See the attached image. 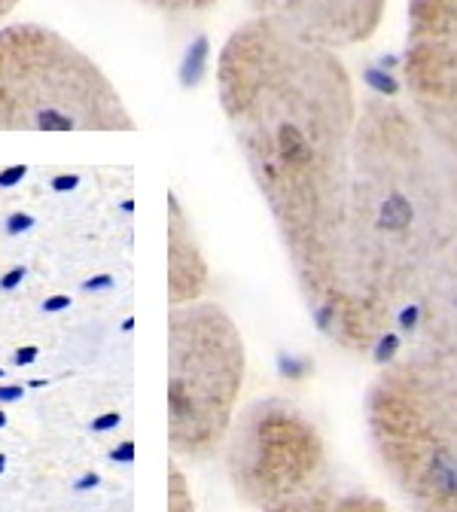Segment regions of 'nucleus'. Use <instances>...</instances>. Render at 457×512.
I'll return each mask as SVG.
<instances>
[{"label":"nucleus","mask_w":457,"mask_h":512,"mask_svg":"<svg viewBox=\"0 0 457 512\" xmlns=\"http://www.w3.org/2000/svg\"><path fill=\"white\" fill-rule=\"evenodd\" d=\"M22 397V388H0V403H13Z\"/></svg>","instance_id":"obj_19"},{"label":"nucleus","mask_w":457,"mask_h":512,"mask_svg":"<svg viewBox=\"0 0 457 512\" xmlns=\"http://www.w3.org/2000/svg\"><path fill=\"white\" fill-rule=\"evenodd\" d=\"M400 74L406 104L457 186V40L406 43Z\"/></svg>","instance_id":"obj_7"},{"label":"nucleus","mask_w":457,"mask_h":512,"mask_svg":"<svg viewBox=\"0 0 457 512\" xmlns=\"http://www.w3.org/2000/svg\"><path fill=\"white\" fill-rule=\"evenodd\" d=\"M119 421H122V418H119L116 412H107V415H101V418H95V421H92V430H95V433H104V430L119 427Z\"/></svg>","instance_id":"obj_15"},{"label":"nucleus","mask_w":457,"mask_h":512,"mask_svg":"<svg viewBox=\"0 0 457 512\" xmlns=\"http://www.w3.org/2000/svg\"><path fill=\"white\" fill-rule=\"evenodd\" d=\"M101 64L34 22L0 28V132H135Z\"/></svg>","instance_id":"obj_4"},{"label":"nucleus","mask_w":457,"mask_h":512,"mask_svg":"<svg viewBox=\"0 0 457 512\" xmlns=\"http://www.w3.org/2000/svg\"><path fill=\"white\" fill-rule=\"evenodd\" d=\"M4 424H7V415H4V412H0V427H4Z\"/></svg>","instance_id":"obj_23"},{"label":"nucleus","mask_w":457,"mask_h":512,"mask_svg":"<svg viewBox=\"0 0 457 512\" xmlns=\"http://www.w3.org/2000/svg\"><path fill=\"white\" fill-rule=\"evenodd\" d=\"M34 360H37V348H22V351L16 354V363H19V366L34 363Z\"/></svg>","instance_id":"obj_17"},{"label":"nucleus","mask_w":457,"mask_h":512,"mask_svg":"<svg viewBox=\"0 0 457 512\" xmlns=\"http://www.w3.org/2000/svg\"><path fill=\"white\" fill-rule=\"evenodd\" d=\"M64 305H68V299H64V296H55V299L46 302L43 308H46V311H58V308H64Z\"/></svg>","instance_id":"obj_21"},{"label":"nucleus","mask_w":457,"mask_h":512,"mask_svg":"<svg viewBox=\"0 0 457 512\" xmlns=\"http://www.w3.org/2000/svg\"><path fill=\"white\" fill-rule=\"evenodd\" d=\"M4 464H7V458H4V455H0V473H4Z\"/></svg>","instance_id":"obj_22"},{"label":"nucleus","mask_w":457,"mask_h":512,"mask_svg":"<svg viewBox=\"0 0 457 512\" xmlns=\"http://www.w3.org/2000/svg\"><path fill=\"white\" fill-rule=\"evenodd\" d=\"M372 452L409 512H457V369L421 351L384 363L366 391Z\"/></svg>","instance_id":"obj_3"},{"label":"nucleus","mask_w":457,"mask_h":512,"mask_svg":"<svg viewBox=\"0 0 457 512\" xmlns=\"http://www.w3.org/2000/svg\"><path fill=\"white\" fill-rule=\"evenodd\" d=\"M409 348L457 369V241L409 314Z\"/></svg>","instance_id":"obj_9"},{"label":"nucleus","mask_w":457,"mask_h":512,"mask_svg":"<svg viewBox=\"0 0 457 512\" xmlns=\"http://www.w3.org/2000/svg\"><path fill=\"white\" fill-rule=\"evenodd\" d=\"M223 452L235 494L259 512L326 479V439L320 427L302 406L284 397H263L244 406L229 427Z\"/></svg>","instance_id":"obj_6"},{"label":"nucleus","mask_w":457,"mask_h":512,"mask_svg":"<svg viewBox=\"0 0 457 512\" xmlns=\"http://www.w3.org/2000/svg\"><path fill=\"white\" fill-rule=\"evenodd\" d=\"M168 305H189L208 296L211 290V266L202 250V241L195 235L192 217L180 205V199L168 196Z\"/></svg>","instance_id":"obj_10"},{"label":"nucleus","mask_w":457,"mask_h":512,"mask_svg":"<svg viewBox=\"0 0 457 512\" xmlns=\"http://www.w3.org/2000/svg\"><path fill=\"white\" fill-rule=\"evenodd\" d=\"M247 351L232 314L199 299L168 311V442L174 458H214L238 415Z\"/></svg>","instance_id":"obj_5"},{"label":"nucleus","mask_w":457,"mask_h":512,"mask_svg":"<svg viewBox=\"0 0 457 512\" xmlns=\"http://www.w3.org/2000/svg\"><path fill=\"white\" fill-rule=\"evenodd\" d=\"M457 40V0H409L406 43Z\"/></svg>","instance_id":"obj_12"},{"label":"nucleus","mask_w":457,"mask_h":512,"mask_svg":"<svg viewBox=\"0 0 457 512\" xmlns=\"http://www.w3.org/2000/svg\"><path fill=\"white\" fill-rule=\"evenodd\" d=\"M168 512H195L189 479L177 464L168 467Z\"/></svg>","instance_id":"obj_14"},{"label":"nucleus","mask_w":457,"mask_h":512,"mask_svg":"<svg viewBox=\"0 0 457 512\" xmlns=\"http://www.w3.org/2000/svg\"><path fill=\"white\" fill-rule=\"evenodd\" d=\"M19 4H22V0H0V22H4V19H7Z\"/></svg>","instance_id":"obj_18"},{"label":"nucleus","mask_w":457,"mask_h":512,"mask_svg":"<svg viewBox=\"0 0 457 512\" xmlns=\"http://www.w3.org/2000/svg\"><path fill=\"white\" fill-rule=\"evenodd\" d=\"M0 375H4V372H0Z\"/></svg>","instance_id":"obj_24"},{"label":"nucleus","mask_w":457,"mask_h":512,"mask_svg":"<svg viewBox=\"0 0 457 512\" xmlns=\"http://www.w3.org/2000/svg\"><path fill=\"white\" fill-rule=\"evenodd\" d=\"M22 174H25V168H13V171H7L4 177H0V183H4V186H7V183H16Z\"/></svg>","instance_id":"obj_20"},{"label":"nucleus","mask_w":457,"mask_h":512,"mask_svg":"<svg viewBox=\"0 0 457 512\" xmlns=\"http://www.w3.org/2000/svg\"><path fill=\"white\" fill-rule=\"evenodd\" d=\"M457 241V186L412 107L360 104L342 226V314L330 342L375 351Z\"/></svg>","instance_id":"obj_2"},{"label":"nucleus","mask_w":457,"mask_h":512,"mask_svg":"<svg viewBox=\"0 0 457 512\" xmlns=\"http://www.w3.org/2000/svg\"><path fill=\"white\" fill-rule=\"evenodd\" d=\"M263 512H394L378 494L366 488H351V485H333L320 482L305 494H296L278 506H269Z\"/></svg>","instance_id":"obj_11"},{"label":"nucleus","mask_w":457,"mask_h":512,"mask_svg":"<svg viewBox=\"0 0 457 512\" xmlns=\"http://www.w3.org/2000/svg\"><path fill=\"white\" fill-rule=\"evenodd\" d=\"M138 4L162 16H202L214 10L220 0H138Z\"/></svg>","instance_id":"obj_13"},{"label":"nucleus","mask_w":457,"mask_h":512,"mask_svg":"<svg viewBox=\"0 0 457 512\" xmlns=\"http://www.w3.org/2000/svg\"><path fill=\"white\" fill-rule=\"evenodd\" d=\"M217 98L293 281L330 339L360 95L342 52L250 16L217 55Z\"/></svg>","instance_id":"obj_1"},{"label":"nucleus","mask_w":457,"mask_h":512,"mask_svg":"<svg viewBox=\"0 0 457 512\" xmlns=\"http://www.w3.org/2000/svg\"><path fill=\"white\" fill-rule=\"evenodd\" d=\"M110 458L119 461V464H132V458H135V445H132V442H122Z\"/></svg>","instance_id":"obj_16"},{"label":"nucleus","mask_w":457,"mask_h":512,"mask_svg":"<svg viewBox=\"0 0 457 512\" xmlns=\"http://www.w3.org/2000/svg\"><path fill=\"white\" fill-rule=\"evenodd\" d=\"M250 7L253 16L336 52L369 43L387 16V0H250Z\"/></svg>","instance_id":"obj_8"}]
</instances>
